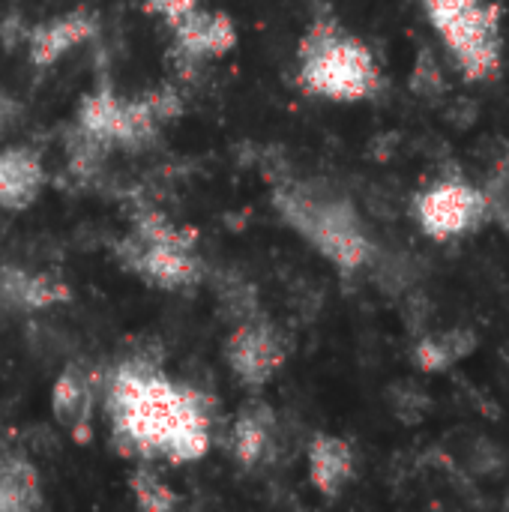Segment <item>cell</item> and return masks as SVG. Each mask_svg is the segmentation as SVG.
Returning <instances> with one entry per match:
<instances>
[{"label": "cell", "mask_w": 509, "mask_h": 512, "mask_svg": "<svg viewBox=\"0 0 509 512\" xmlns=\"http://www.w3.org/2000/svg\"><path fill=\"white\" fill-rule=\"evenodd\" d=\"M105 414L117 453L135 462L189 465L204 459L213 444L204 396L147 360L114 369L105 387Z\"/></svg>", "instance_id": "cell-1"}, {"label": "cell", "mask_w": 509, "mask_h": 512, "mask_svg": "<svg viewBox=\"0 0 509 512\" xmlns=\"http://www.w3.org/2000/svg\"><path fill=\"white\" fill-rule=\"evenodd\" d=\"M297 87L312 99L369 102L384 78L369 45L336 18H315L297 45Z\"/></svg>", "instance_id": "cell-2"}, {"label": "cell", "mask_w": 509, "mask_h": 512, "mask_svg": "<svg viewBox=\"0 0 509 512\" xmlns=\"http://www.w3.org/2000/svg\"><path fill=\"white\" fill-rule=\"evenodd\" d=\"M198 231L177 225L159 210H138L129 234L114 243L117 264L144 285L168 294H183L204 279V264L195 252Z\"/></svg>", "instance_id": "cell-3"}, {"label": "cell", "mask_w": 509, "mask_h": 512, "mask_svg": "<svg viewBox=\"0 0 509 512\" xmlns=\"http://www.w3.org/2000/svg\"><path fill=\"white\" fill-rule=\"evenodd\" d=\"M273 204L282 222L297 231L336 270L357 273L372 261L375 246L351 201L288 183L273 192Z\"/></svg>", "instance_id": "cell-4"}, {"label": "cell", "mask_w": 509, "mask_h": 512, "mask_svg": "<svg viewBox=\"0 0 509 512\" xmlns=\"http://www.w3.org/2000/svg\"><path fill=\"white\" fill-rule=\"evenodd\" d=\"M183 114V99L171 84L141 96H120L111 84L90 90L75 111V132L102 150H141L153 144L165 123Z\"/></svg>", "instance_id": "cell-5"}, {"label": "cell", "mask_w": 509, "mask_h": 512, "mask_svg": "<svg viewBox=\"0 0 509 512\" xmlns=\"http://www.w3.org/2000/svg\"><path fill=\"white\" fill-rule=\"evenodd\" d=\"M429 24L450 48L468 81H489L504 60L501 0H420Z\"/></svg>", "instance_id": "cell-6"}, {"label": "cell", "mask_w": 509, "mask_h": 512, "mask_svg": "<svg viewBox=\"0 0 509 512\" xmlns=\"http://www.w3.org/2000/svg\"><path fill=\"white\" fill-rule=\"evenodd\" d=\"M222 357H225V366H228L231 378L240 387L258 393L285 366L288 345H285V336L276 330L273 321L252 312V315H243V318L234 321V327H231V333L225 339Z\"/></svg>", "instance_id": "cell-7"}, {"label": "cell", "mask_w": 509, "mask_h": 512, "mask_svg": "<svg viewBox=\"0 0 509 512\" xmlns=\"http://www.w3.org/2000/svg\"><path fill=\"white\" fill-rule=\"evenodd\" d=\"M417 225L432 240H453L483 228L492 219V204L483 189L462 180H441L414 198Z\"/></svg>", "instance_id": "cell-8"}, {"label": "cell", "mask_w": 509, "mask_h": 512, "mask_svg": "<svg viewBox=\"0 0 509 512\" xmlns=\"http://www.w3.org/2000/svg\"><path fill=\"white\" fill-rule=\"evenodd\" d=\"M168 33H171V57H174V66L183 75H192L204 63L225 57L228 51L237 48V39H240L234 18L225 9H207L204 3L198 9H192Z\"/></svg>", "instance_id": "cell-9"}, {"label": "cell", "mask_w": 509, "mask_h": 512, "mask_svg": "<svg viewBox=\"0 0 509 512\" xmlns=\"http://www.w3.org/2000/svg\"><path fill=\"white\" fill-rule=\"evenodd\" d=\"M99 33V18L87 6L60 12L54 18H45L33 27L24 30V48L27 60L36 69H51L57 66L69 51L87 45Z\"/></svg>", "instance_id": "cell-10"}, {"label": "cell", "mask_w": 509, "mask_h": 512, "mask_svg": "<svg viewBox=\"0 0 509 512\" xmlns=\"http://www.w3.org/2000/svg\"><path fill=\"white\" fill-rule=\"evenodd\" d=\"M96 402V378L81 366H66L51 384V414L78 444L93 441Z\"/></svg>", "instance_id": "cell-11"}, {"label": "cell", "mask_w": 509, "mask_h": 512, "mask_svg": "<svg viewBox=\"0 0 509 512\" xmlns=\"http://www.w3.org/2000/svg\"><path fill=\"white\" fill-rule=\"evenodd\" d=\"M48 174L42 153L27 144L0 147V210L24 213L45 192Z\"/></svg>", "instance_id": "cell-12"}, {"label": "cell", "mask_w": 509, "mask_h": 512, "mask_svg": "<svg viewBox=\"0 0 509 512\" xmlns=\"http://www.w3.org/2000/svg\"><path fill=\"white\" fill-rule=\"evenodd\" d=\"M69 300L72 291L57 273L0 264V312H45Z\"/></svg>", "instance_id": "cell-13"}, {"label": "cell", "mask_w": 509, "mask_h": 512, "mask_svg": "<svg viewBox=\"0 0 509 512\" xmlns=\"http://www.w3.org/2000/svg\"><path fill=\"white\" fill-rule=\"evenodd\" d=\"M276 444V417L270 405L252 399L240 408V414L231 423L228 432V453L240 471H258L264 462H270Z\"/></svg>", "instance_id": "cell-14"}, {"label": "cell", "mask_w": 509, "mask_h": 512, "mask_svg": "<svg viewBox=\"0 0 509 512\" xmlns=\"http://www.w3.org/2000/svg\"><path fill=\"white\" fill-rule=\"evenodd\" d=\"M306 465H309V483L315 486V492L324 498H339L357 474V453L351 441L318 432L309 441Z\"/></svg>", "instance_id": "cell-15"}, {"label": "cell", "mask_w": 509, "mask_h": 512, "mask_svg": "<svg viewBox=\"0 0 509 512\" xmlns=\"http://www.w3.org/2000/svg\"><path fill=\"white\" fill-rule=\"evenodd\" d=\"M39 507H45V495L36 465L15 450H0V512H30Z\"/></svg>", "instance_id": "cell-16"}, {"label": "cell", "mask_w": 509, "mask_h": 512, "mask_svg": "<svg viewBox=\"0 0 509 512\" xmlns=\"http://www.w3.org/2000/svg\"><path fill=\"white\" fill-rule=\"evenodd\" d=\"M474 348H477L474 333L462 330V327H453L447 333L420 339V345L414 348V363L423 372H444V369L456 366L462 357H468Z\"/></svg>", "instance_id": "cell-17"}, {"label": "cell", "mask_w": 509, "mask_h": 512, "mask_svg": "<svg viewBox=\"0 0 509 512\" xmlns=\"http://www.w3.org/2000/svg\"><path fill=\"white\" fill-rule=\"evenodd\" d=\"M126 486H129V495L138 510L171 512L180 504V495L174 492V486H168L162 480V474L153 468V462H135V468L126 477Z\"/></svg>", "instance_id": "cell-18"}, {"label": "cell", "mask_w": 509, "mask_h": 512, "mask_svg": "<svg viewBox=\"0 0 509 512\" xmlns=\"http://www.w3.org/2000/svg\"><path fill=\"white\" fill-rule=\"evenodd\" d=\"M201 0H144L141 9L153 18H159L165 24V30H171L174 24H180L192 9H198Z\"/></svg>", "instance_id": "cell-19"}, {"label": "cell", "mask_w": 509, "mask_h": 512, "mask_svg": "<svg viewBox=\"0 0 509 512\" xmlns=\"http://www.w3.org/2000/svg\"><path fill=\"white\" fill-rule=\"evenodd\" d=\"M411 87L420 96H438L444 90V75H441V66L432 60V54H420L417 69L411 75Z\"/></svg>", "instance_id": "cell-20"}, {"label": "cell", "mask_w": 509, "mask_h": 512, "mask_svg": "<svg viewBox=\"0 0 509 512\" xmlns=\"http://www.w3.org/2000/svg\"><path fill=\"white\" fill-rule=\"evenodd\" d=\"M507 507H509V498H507Z\"/></svg>", "instance_id": "cell-21"}]
</instances>
